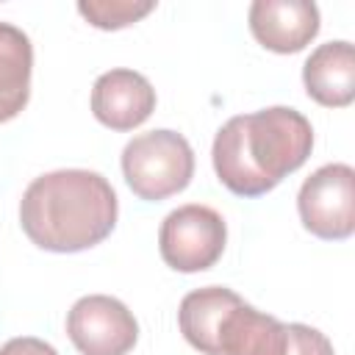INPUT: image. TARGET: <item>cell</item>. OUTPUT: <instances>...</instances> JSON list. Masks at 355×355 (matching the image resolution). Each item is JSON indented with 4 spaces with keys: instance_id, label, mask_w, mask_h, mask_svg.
Returning <instances> with one entry per match:
<instances>
[{
    "instance_id": "6",
    "label": "cell",
    "mask_w": 355,
    "mask_h": 355,
    "mask_svg": "<svg viewBox=\"0 0 355 355\" xmlns=\"http://www.w3.org/2000/svg\"><path fill=\"white\" fill-rule=\"evenodd\" d=\"M302 227L324 241H344L355 233V169L349 164L319 166L297 194Z\"/></svg>"
},
{
    "instance_id": "7",
    "label": "cell",
    "mask_w": 355,
    "mask_h": 355,
    "mask_svg": "<svg viewBox=\"0 0 355 355\" xmlns=\"http://www.w3.org/2000/svg\"><path fill=\"white\" fill-rule=\"evenodd\" d=\"M67 336L80 355H128L139 341V322L108 294H86L67 313Z\"/></svg>"
},
{
    "instance_id": "3",
    "label": "cell",
    "mask_w": 355,
    "mask_h": 355,
    "mask_svg": "<svg viewBox=\"0 0 355 355\" xmlns=\"http://www.w3.org/2000/svg\"><path fill=\"white\" fill-rule=\"evenodd\" d=\"M183 338L202 355H283L286 324L225 286L194 288L180 300Z\"/></svg>"
},
{
    "instance_id": "8",
    "label": "cell",
    "mask_w": 355,
    "mask_h": 355,
    "mask_svg": "<svg viewBox=\"0 0 355 355\" xmlns=\"http://www.w3.org/2000/svg\"><path fill=\"white\" fill-rule=\"evenodd\" d=\"M155 111V89L136 69H108L92 86V114L111 130H133Z\"/></svg>"
},
{
    "instance_id": "9",
    "label": "cell",
    "mask_w": 355,
    "mask_h": 355,
    "mask_svg": "<svg viewBox=\"0 0 355 355\" xmlns=\"http://www.w3.org/2000/svg\"><path fill=\"white\" fill-rule=\"evenodd\" d=\"M247 19L258 44L280 55L305 50L319 33V8L308 0H255Z\"/></svg>"
},
{
    "instance_id": "11",
    "label": "cell",
    "mask_w": 355,
    "mask_h": 355,
    "mask_svg": "<svg viewBox=\"0 0 355 355\" xmlns=\"http://www.w3.org/2000/svg\"><path fill=\"white\" fill-rule=\"evenodd\" d=\"M33 44L11 22H0V122L14 119L31 100Z\"/></svg>"
},
{
    "instance_id": "13",
    "label": "cell",
    "mask_w": 355,
    "mask_h": 355,
    "mask_svg": "<svg viewBox=\"0 0 355 355\" xmlns=\"http://www.w3.org/2000/svg\"><path fill=\"white\" fill-rule=\"evenodd\" d=\"M283 355H336L330 338L311 327V324H300V322H288L286 324V347Z\"/></svg>"
},
{
    "instance_id": "14",
    "label": "cell",
    "mask_w": 355,
    "mask_h": 355,
    "mask_svg": "<svg viewBox=\"0 0 355 355\" xmlns=\"http://www.w3.org/2000/svg\"><path fill=\"white\" fill-rule=\"evenodd\" d=\"M0 355H58L53 344L36 338V336H19V338H8L0 347Z\"/></svg>"
},
{
    "instance_id": "2",
    "label": "cell",
    "mask_w": 355,
    "mask_h": 355,
    "mask_svg": "<svg viewBox=\"0 0 355 355\" xmlns=\"http://www.w3.org/2000/svg\"><path fill=\"white\" fill-rule=\"evenodd\" d=\"M119 202L114 186L92 169L39 175L19 200L25 236L47 252H80L111 236Z\"/></svg>"
},
{
    "instance_id": "1",
    "label": "cell",
    "mask_w": 355,
    "mask_h": 355,
    "mask_svg": "<svg viewBox=\"0 0 355 355\" xmlns=\"http://www.w3.org/2000/svg\"><path fill=\"white\" fill-rule=\"evenodd\" d=\"M313 150L311 122L288 105L230 116L214 139L211 161L219 183L239 197H261L297 172Z\"/></svg>"
},
{
    "instance_id": "5",
    "label": "cell",
    "mask_w": 355,
    "mask_h": 355,
    "mask_svg": "<svg viewBox=\"0 0 355 355\" xmlns=\"http://www.w3.org/2000/svg\"><path fill=\"white\" fill-rule=\"evenodd\" d=\"M227 244V225L211 205L189 202L169 211L158 230V250L169 269L191 275L211 269Z\"/></svg>"
},
{
    "instance_id": "12",
    "label": "cell",
    "mask_w": 355,
    "mask_h": 355,
    "mask_svg": "<svg viewBox=\"0 0 355 355\" xmlns=\"http://www.w3.org/2000/svg\"><path fill=\"white\" fill-rule=\"evenodd\" d=\"M155 8L153 0H80L78 14L100 28V31H119L139 19H144Z\"/></svg>"
},
{
    "instance_id": "10",
    "label": "cell",
    "mask_w": 355,
    "mask_h": 355,
    "mask_svg": "<svg viewBox=\"0 0 355 355\" xmlns=\"http://www.w3.org/2000/svg\"><path fill=\"white\" fill-rule=\"evenodd\" d=\"M302 83L311 100L324 108H347L355 100V50L347 39L319 44L302 64Z\"/></svg>"
},
{
    "instance_id": "4",
    "label": "cell",
    "mask_w": 355,
    "mask_h": 355,
    "mask_svg": "<svg viewBox=\"0 0 355 355\" xmlns=\"http://www.w3.org/2000/svg\"><path fill=\"white\" fill-rule=\"evenodd\" d=\"M122 175L139 200H166L191 183L194 150L180 133L166 128L139 133L122 150Z\"/></svg>"
}]
</instances>
